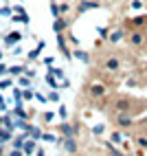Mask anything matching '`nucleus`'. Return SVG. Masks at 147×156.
<instances>
[{
	"instance_id": "f257e3e1",
	"label": "nucleus",
	"mask_w": 147,
	"mask_h": 156,
	"mask_svg": "<svg viewBox=\"0 0 147 156\" xmlns=\"http://www.w3.org/2000/svg\"><path fill=\"white\" fill-rule=\"evenodd\" d=\"M114 108H117L119 112H130L132 101L130 99H117V101H114Z\"/></svg>"
},
{
	"instance_id": "f03ea898",
	"label": "nucleus",
	"mask_w": 147,
	"mask_h": 156,
	"mask_svg": "<svg viewBox=\"0 0 147 156\" xmlns=\"http://www.w3.org/2000/svg\"><path fill=\"white\" fill-rule=\"evenodd\" d=\"M117 123H119L121 128H130V126H132L134 121H132V117H130V114H125V112H121L119 117H117Z\"/></svg>"
},
{
	"instance_id": "7ed1b4c3",
	"label": "nucleus",
	"mask_w": 147,
	"mask_h": 156,
	"mask_svg": "<svg viewBox=\"0 0 147 156\" xmlns=\"http://www.w3.org/2000/svg\"><path fill=\"white\" fill-rule=\"evenodd\" d=\"M103 92H106V88H103L101 84H92V86H90V95H92V97H101Z\"/></svg>"
},
{
	"instance_id": "20e7f679",
	"label": "nucleus",
	"mask_w": 147,
	"mask_h": 156,
	"mask_svg": "<svg viewBox=\"0 0 147 156\" xmlns=\"http://www.w3.org/2000/svg\"><path fill=\"white\" fill-rule=\"evenodd\" d=\"M119 66H121V62H119L117 57H110V59L106 62V68H108V70H119Z\"/></svg>"
},
{
	"instance_id": "39448f33",
	"label": "nucleus",
	"mask_w": 147,
	"mask_h": 156,
	"mask_svg": "<svg viewBox=\"0 0 147 156\" xmlns=\"http://www.w3.org/2000/svg\"><path fill=\"white\" fill-rule=\"evenodd\" d=\"M53 29H55V33H61V31L66 29V20H61V18H57L55 22H53Z\"/></svg>"
},
{
	"instance_id": "423d86ee",
	"label": "nucleus",
	"mask_w": 147,
	"mask_h": 156,
	"mask_svg": "<svg viewBox=\"0 0 147 156\" xmlns=\"http://www.w3.org/2000/svg\"><path fill=\"white\" fill-rule=\"evenodd\" d=\"M130 42H132V44H136V46L143 44V33H132V35H130Z\"/></svg>"
},
{
	"instance_id": "0eeeda50",
	"label": "nucleus",
	"mask_w": 147,
	"mask_h": 156,
	"mask_svg": "<svg viewBox=\"0 0 147 156\" xmlns=\"http://www.w3.org/2000/svg\"><path fill=\"white\" fill-rule=\"evenodd\" d=\"M92 7H97V2H94V0H92V2H81V5H79V11L83 13V11H88V9H92Z\"/></svg>"
},
{
	"instance_id": "6e6552de",
	"label": "nucleus",
	"mask_w": 147,
	"mask_h": 156,
	"mask_svg": "<svg viewBox=\"0 0 147 156\" xmlns=\"http://www.w3.org/2000/svg\"><path fill=\"white\" fill-rule=\"evenodd\" d=\"M61 132H64V134H66L68 139H72V134H75V130H72L70 126H66V123H64V126H61Z\"/></svg>"
},
{
	"instance_id": "1a4fd4ad",
	"label": "nucleus",
	"mask_w": 147,
	"mask_h": 156,
	"mask_svg": "<svg viewBox=\"0 0 147 156\" xmlns=\"http://www.w3.org/2000/svg\"><path fill=\"white\" fill-rule=\"evenodd\" d=\"M145 22H147V16H138V18L132 20V24H136V27H141V24H145Z\"/></svg>"
},
{
	"instance_id": "9d476101",
	"label": "nucleus",
	"mask_w": 147,
	"mask_h": 156,
	"mask_svg": "<svg viewBox=\"0 0 147 156\" xmlns=\"http://www.w3.org/2000/svg\"><path fill=\"white\" fill-rule=\"evenodd\" d=\"M66 150H68V152H75V150H77V145H75V141H72V139H66Z\"/></svg>"
},
{
	"instance_id": "9b49d317",
	"label": "nucleus",
	"mask_w": 147,
	"mask_h": 156,
	"mask_svg": "<svg viewBox=\"0 0 147 156\" xmlns=\"http://www.w3.org/2000/svg\"><path fill=\"white\" fill-rule=\"evenodd\" d=\"M20 37H22L20 33H11V37H9V40H5V42H7V44H13V42H18Z\"/></svg>"
},
{
	"instance_id": "f8f14e48",
	"label": "nucleus",
	"mask_w": 147,
	"mask_h": 156,
	"mask_svg": "<svg viewBox=\"0 0 147 156\" xmlns=\"http://www.w3.org/2000/svg\"><path fill=\"white\" fill-rule=\"evenodd\" d=\"M33 147H35V145H33V141H29V143L24 145V152H26V154H31V152H33Z\"/></svg>"
},
{
	"instance_id": "ddd939ff",
	"label": "nucleus",
	"mask_w": 147,
	"mask_h": 156,
	"mask_svg": "<svg viewBox=\"0 0 147 156\" xmlns=\"http://www.w3.org/2000/svg\"><path fill=\"white\" fill-rule=\"evenodd\" d=\"M75 55H77V57H79L81 62H88V55H86V53H83V51H77V53H75Z\"/></svg>"
},
{
	"instance_id": "4468645a",
	"label": "nucleus",
	"mask_w": 147,
	"mask_h": 156,
	"mask_svg": "<svg viewBox=\"0 0 147 156\" xmlns=\"http://www.w3.org/2000/svg\"><path fill=\"white\" fill-rule=\"evenodd\" d=\"M136 141H138V145H141V147H147V139H145V136H138Z\"/></svg>"
},
{
	"instance_id": "2eb2a0df",
	"label": "nucleus",
	"mask_w": 147,
	"mask_h": 156,
	"mask_svg": "<svg viewBox=\"0 0 147 156\" xmlns=\"http://www.w3.org/2000/svg\"><path fill=\"white\" fill-rule=\"evenodd\" d=\"M121 35H123V33H121V31H117V33H112L110 37H112V42H117V40H121Z\"/></svg>"
},
{
	"instance_id": "dca6fc26",
	"label": "nucleus",
	"mask_w": 147,
	"mask_h": 156,
	"mask_svg": "<svg viewBox=\"0 0 147 156\" xmlns=\"http://www.w3.org/2000/svg\"><path fill=\"white\" fill-rule=\"evenodd\" d=\"M108 147H110V152H112V156H125V154H121L119 150H114V147H112V145H108Z\"/></svg>"
},
{
	"instance_id": "f3484780",
	"label": "nucleus",
	"mask_w": 147,
	"mask_h": 156,
	"mask_svg": "<svg viewBox=\"0 0 147 156\" xmlns=\"http://www.w3.org/2000/svg\"><path fill=\"white\" fill-rule=\"evenodd\" d=\"M51 11H53V16L57 18V13H59V9H57V5H55V2H53V5H51Z\"/></svg>"
},
{
	"instance_id": "a211bd4d",
	"label": "nucleus",
	"mask_w": 147,
	"mask_h": 156,
	"mask_svg": "<svg viewBox=\"0 0 147 156\" xmlns=\"http://www.w3.org/2000/svg\"><path fill=\"white\" fill-rule=\"evenodd\" d=\"M112 141H114V143H119V141H121V134H119V132H114V134H112Z\"/></svg>"
},
{
	"instance_id": "6ab92c4d",
	"label": "nucleus",
	"mask_w": 147,
	"mask_h": 156,
	"mask_svg": "<svg viewBox=\"0 0 147 156\" xmlns=\"http://www.w3.org/2000/svg\"><path fill=\"white\" fill-rule=\"evenodd\" d=\"M11 73H13V75H20V73H22V68H20V66H16V68H11Z\"/></svg>"
},
{
	"instance_id": "aec40b11",
	"label": "nucleus",
	"mask_w": 147,
	"mask_h": 156,
	"mask_svg": "<svg viewBox=\"0 0 147 156\" xmlns=\"http://www.w3.org/2000/svg\"><path fill=\"white\" fill-rule=\"evenodd\" d=\"M37 156H46V154H44V152H42V150H40V152H37Z\"/></svg>"
},
{
	"instance_id": "412c9836",
	"label": "nucleus",
	"mask_w": 147,
	"mask_h": 156,
	"mask_svg": "<svg viewBox=\"0 0 147 156\" xmlns=\"http://www.w3.org/2000/svg\"><path fill=\"white\" fill-rule=\"evenodd\" d=\"M0 73H5V66H0Z\"/></svg>"
},
{
	"instance_id": "4be33fe9",
	"label": "nucleus",
	"mask_w": 147,
	"mask_h": 156,
	"mask_svg": "<svg viewBox=\"0 0 147 156\" xmlns=\"http://www.w3.org/2000/svg\"><path fill=\"white\" fill-rule=\"evenodd\" d=\"M145 126H147V119H145Z\"/></svg>"
}]
</instances>
